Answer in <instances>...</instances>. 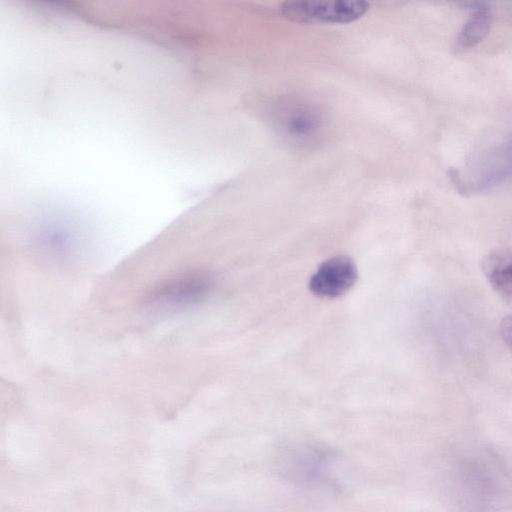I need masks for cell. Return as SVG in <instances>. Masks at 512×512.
Masks as SVG:
<instances>
[{"label": "cell", "instance_id": "7a4b0ae2", "mask_svg": "<svg viewBox=\"0 0 512 512\" xmlns=\"http://www.w3.org/2000/svg\"><path fill=\"white\" fill-rule=\"evenodd\" d=\"M512 177V138L482 151L467 167L464 177L451 171L460 192L491 189Z\"/></svg>", "mask_w": 512, "mask_h": 512}, {"label": "cell", "instance_id": "5b68a950", "mask_svg": "<svg viewBox=\"0 0 512 512\" xmlns=\"http://www.w3.org/2000/svg\"><path fill=\"white\" fill-rule=\"evenodd\" d=\"M357 279L354 262L346 256L324 261L309 280L310 291L324 298H336L351 289Z\"/></svg>", "mask_w": 512, "mask_h": 512}, {"label": "cell", "instance_id": "3957f363", "mask_svg": "<svg viewBox=\"0 0 512 512\" xmlns=\"http://www.w3.org/2000/svg\"><path fill=\"white\" fill-rule=\"evenodd\" d=\"M213 286L214 280L207 272L187 271L155 286L147 300L152 305L164 308H186L203 301Z\"/></svg>", "mask_w": 512, "mask_h": 512}, {"label": "cell", "instance_id": "6da1fadb", "mask_svg": "<svg viewBox=\"0 0 512 512\" xmlns=\"http://www.w3.org/2000/svg\"><path fill=\"white\" fill-rule=\"evenodd\" d=\"M451 482L458 504L466 512H496L507 492L494 463L481 455H464L453 464Z\"/></svg>", "mask_w": 512, "mask_h": 512}, {"label": "cell", "instance_id": "277c9868", "mask_svg": "<svg viewBox=\"0 0 512 512\" xmlns=\"http://www.w3.org/2000/svg\"><path fill=\"white\" fill-rule=\"evenodd\" d=\"M369 3L363 0L348 1H286L280 6L281 14L298 23H349L369 10Z\"/></svg>", "mask_w": 512, "mask_h": 512}, {"label": "cell", "instance_id": "52a82bcc", "mask_svg": "<svg viewBox=\"0 0 512 512\" xmlns=\"http://www.w3.org/2000/svg\"><path fill=\"white\" fill-rule=\"evenodd\" d=\"M492 18L491 9L487 4L475 3L456 38L457 47L468 50L478 45L488 35Z\"/></svg>", "mask_w": 512, "mask_h": 512}, {"label": "cell", "instance_id": "8992f818", "mask_svg": "<svg viewBox=\"0 0 512 512\" xmlns=\"http://www.w3.org/2000/svg\"><path fill=\"white\" fill-rule=\"evenodd\" d=\"M492 288L505 298H512V251L499 249L489 253L482 263Z\"/></svg>", "mask_w": 512, "mask_h": 512}, {"label": "cell", "instance_id": "ba28073f", "mask_svg": "<svg viewBox=\"0 0 512 512\" xmlns=\"http://www.w3.org/2000/svg\"><path fill=\"white\" fill-rule=\"evenodd\" d=\"M500 333L505 344L512 349V315L503 319Z\"/></svg>", "mask_w": 512, "mask_h": 512}]
</instances>
